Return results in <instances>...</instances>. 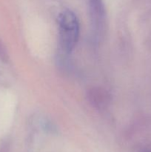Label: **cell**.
<instances>
[{"instance_id":"2","label":"cell","mask_w":151,"mask_h":152,"mask_svg":"<svg viewBox=\"0 0 151 152\" xmlns=\"http://www.w3.org/2000/svg\"><path fill=\"white\" fill-rule=\"evenodd\" d=\"M90 8V17L94 28L101 32L104 28L105 19V10L102 0H87Z\"/></svg>"},{"instance_id":"1","label":"cell","mask_w":151,"mask_h":152,"mask_svg":"<svg viewBox=\"0 0 151 152\" xmlns=\"http://www.w3.org/2000/svg\"><path fill=\"white\" fill-rule=\"evenodd\" d=\"M59 45L63 52L69 53L74 49L79 36V23L77 16L71 10H63L59 19Z\"/></svg>"},{"instance_id":"3","label":"cell","mask_w":151,"mask_h":152,"mask_svg":"<svg viewBox=\"0 0 151 152\" xmlns=\"http://www.w3.org/2000/svg\"><path fill=\"white\" fill-rule=\"evenodd\" d=\"M0 59L4 62H7L9 59L7 50L1 39H0Z\"/></svg>"}]
</instances>
